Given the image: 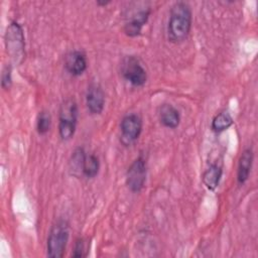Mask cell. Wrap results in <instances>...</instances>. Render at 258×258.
Masks as SVG:
<instances>
[{"label":"cell","instance_id":"1","mask_svg":"<svg viewBox=\"0 0 258 258\" xmlns=\"http://www.w3.org/2000/svg\"><path fill=\"white\" fill-rule=\"evenodd\" d=\"M191 27V10L187 3L176 2L169 14L167 35L171 42L183 41L189 34Z\"/></svg>","mask_w":258,"mask_h":258},{"label":"cell","instance_id":"2","mask_svg":"<svg viewBox=\"0 0 258 258\" xmlns=\"http://www.w3.org/2000/svg\"><path fill=\"white\" fill-rule=\"evenodd\" d=\"M5 46L13 64H20L25 56V41L22 27L16 21H12L5 33Z\"/></svg>","mask_w":258,"mask_h":258},{"label":"cell","instance_id":"3","mask_svg":"<svg viewBox=\"0 0 258 258\" xmlns=\"http://www.w3.org/2000/svg\"><path fill=\"white\" fill-rule=\"evenodd\" d=\"M70 237L69 224L60 220L50 229L47 237V255L51 258H60L64 255Z\"/></svg>","mask_w":258,"mask_h":258},{"label":"cell","instance_id":"4","mask_svg":"<svg viewBox=\"0 0 258 258\" xmlns=\"http://www.w3.org/2000/svg\"><path fill=\"white\" fill-rule=\"evenodd\" d=\"M58 133L62 140H70L75 132L78 121V106L74 99L66 100L59 108Z\"/></svg>","mask_w":258,"mask_h":258},{"label":"cell","instance_id":"5","mask_svg":"<svg viewBox=\"0 0 258 258\" xmlns=\"http://www.w3.org/2000/svg\"><path fill=\"white\" fill-rule=\"evenodd\" d=\"M124 79L134 87H142L147 81V73L135 56H128L122 63Z\"/></svg>","mask_w":258,"mask_h":258},{"label":"cell","instance_id":"6","mask_svg":"<svg viewBox=\"0 0 258 258\" xmlns=\"http://www.w3.org/2000/svg\"><path fill=\"white\" fill-rule=\"evenodd\" d=\"M146 162L142 156L137 157L129 166L126 174V183L133 192H139L146 180Z\"/></svg>","mask_w":258,"mask_h":258},{"label":"cell","instance_id":"7","mask_svg":"<svg viewBox=\"0 0 258 258\" xmlns=\"http://www.w3.org/2000/svg\"><path fill=\"white\" fill-rule=\"evenodd\" d=\"M121 142L128 146L138 139L142 131V120L137 114L126 115L120 124Z\"/></svg>","mask_w":258,"mask_h":258},{"label":"cell","instance_id":"8","mask_svg":"<svg viewBox=\"0 0 258 258\" xmlns=\"http://www.w3.org/2000/svg\"><path fill=\"white\" fill-rule=\"evenodd\" d=\"M150 13L151 9L149 7L138 8L137 10L131 12L129 16H127L124 23V32L126 33V35L130 37H135L139 35L142 27L146 24Z\"/></svg>","mask_w":258,"mask_h":258},{"label":"cell","instance_id":"9","mask_svg":"<svg viewBox=\"0 0 258 258\" xmlns=\"http://www.w3.org/2000/svg\"><path fill=\"white\" fill-rule=\"evenodd\" d=\"M87 108L91 114H101L105 106V93L102 87L97 83H92L86 94Z\"/></svg>","mask_w":258,"mask_h":258},{"label":"cell","instance_id":"10","mask_svg":"<svg viewBox=\"0 0 258 258\" xmlns=\"http://www.w3.org/2000/svg\"><path fill=\"white\" fill-rule=\"evenodd\" d=\"M64 66L67 71L75 77L81 76L87 70L88 61L86 54L80 50H75L70 52L64 61Z\"/></svg>","mask_w":258,"mask_h":258},{"label":"cell","instance_id":"11","mask_svg":"<svg viewBox=\"0 0 258 258\" xmlns=\"http://www.w3.org/2000/svg\"><path fill=\"white\" fill-rule=\"evenodd\" d=\"M253 162V151L251 148H246L243 150L239 158L238 170H237V180L239 184H243L249 177L250 170Z\"/></svg>","mask_w":258,"mask_h":258},{"label":"cell","instance_id":"12","mask_svg":"<svg viewBox=\"0 0 258 258\" xmlns=\"http://www.w3.org/2000/svg\"><path fill=\"white\" fill-rule=\"evenodd\" d=\"M159 120L163 126L174 129L179 125L180 116L177 109L172 105L162 104L159 108Z\"/></svg>","mask_w":258,"mask_h":258},{"label":"cell","instance_id":"13","mask_svg":"<svg viewBox=\"0 0 258 258\" xmlns=\"http://www.w3.org/2000/svg\"><path fill=\"white\" fill-rule=\"evenodd\" d=\"M222 166L214 163L211 164L206 171L203 174V182L206 185V187L210 190H215L217 188V186L219 185L221 176H222Z\"/></svg>","mask_w":258,"mask_h":258},{"label":"cell","instance_id":"14","mask_svg":"<svg viewBox=\"0 0 258 258\" xmlns=\"http://www.w3.org/2000/svg\"><path fill=\"white\" fill-rule=\"evenodd\" d=\"M99 168H100L99 158L93 153L86 154L84 158L82 173L88 178H93L98 174Z\"/></svg>","mask_w":258,"mask_h":258},{"label":"cell","instance_id":"15","mask_svg":"<svg viewBox=\"0 0 258 258\" xmlns=\"http://www.w3.org/2000/svg\"><path fill=\"white\" fill-rule=\"evenodd\" d=\"M233 124V118L227 111L217 114L212 121V129L215 132H222L227 130Z\"/></svg>","mask_w":258,"mask_h":258},{"label":"cell","instance_id":"16","mask_svg":"<svg viewBox=\"0 0 258 258\" xmlns=\"http://www.w3.org/2000/svg\"><path fill=\"white\" fill-rule=\"evenodd\" d=\"M85 156H86V153L83 148H77L73 152L70 164H71V170L73 171L74 174H76L77 172H82Z\"/></svg>","mask_w":258,"mask_h":258},{"label":"cell","instance_id":"17","mask_svg":"<svg viewBox=\"0 0 258 258\" xmlns=\"http://www.w3.org/2000/svg\"><path fill=\"white\" fill-rule=\"evenodd\" d=\"M51 125V117L47 111H41L38 114L36 121V129L40 135L48 132Z\"/></svg>","mask_w":258,"mask_h":258},{"label":"cell","instance_id":"18","mask_svg":"<svg viewBox=\"0 0 258 258\" xmlns=\"http://www.w3.org/2000/svg\"><path fill=\"white\" fill-rule=\"evenodd\" d=\"M88 247L86 245V241L83 238H79L76 243H75V248H74V252H73V257L76 258H80V257H84L87 255L88 253Z\"/></svg>","mask_w":258,"mask_h":258},{"label":"cell","instance_id":"19","mask_svg":"<svg viewBox=\"0 0 258 258\" xmlns=\"http://www.w3.org/2000/svg\"><path fill=\"white\" fill-rule=\"evenodd\" d=\"M12 84L11 66H6L1 75V86L3 89H9Z\"/></svg>","mask_w":258,"mask_h":258},{"label":"cell","instance_id":"20","mask_svg":"<svg viewBox=\"0 0 258 258\" xmlns=\"http://www.w3.org/2000/svg\"><path fill=\"white\" fill-rule=\"evenodd\" d=\"M109 3H110L109 1H107V2H100V1H98V2H97V4H98V5H102V6H105V5L109 4Z\"/></svg>","mask_w":258,"mask_h":258}]
</instances>
